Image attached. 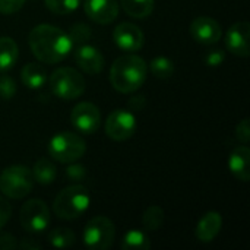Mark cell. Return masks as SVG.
Wrapping results in <instances>:
<instances>
[{"label":"cell","instance_id":"obj_1","mask_svg":"<svg viewBox=\"0 0 250 250\" xmlns=\"http://www.w3.org/2000/svg\"><path fill=\"white\" fill-rule=\"evenodd\" d=\"M28 42L32 54L40 62L48 64L60 63L73 48V42L67 32L50 23H40L34 26L29 32Z\"/></svg>","mask_w":250,"mask_h":250},{"label":"cell","instance_id":"obj_2","mask_svg":"<svg viewBox=\"0 0 250 250\" xmlns=\"http://www.w3.org/2000/svg\"><path fill=\"white\" fill-rule=\"evenodd\" d=\"M148 66L135 53H127L114 60L110 69V82L122 94L136 92L146 81Z\"/></svg>","mask_w":250,"mask_h":250},{"label":"cell","instance_id":"obj_3","mask_svg":"<svg viewBox=\"0 0 250 250\" xmlns=\"http://www.w3.org/2000/svg\"><path fill=\"white\" fill-rule=\"evenodd\" d=\"M91 204L89 192L85 186L72 185L60 190L53 202V212L60 220L72 221L82 217Z\"/></svg>","mask_w":250,"mask_h":250},{"label":"cell","instance_id":"obj_4","mask_svg":"<svg viewBox=\"0 0 250 250\" xmlns=\"http://www.w3.org/2000/svg\"><path fill=\"white\" fill-rule=\"evenodd\" d=\"M34 188V177L28 167L15 164L0 173V192L10 199L26 198Z\"/></svg>","mask_w":250,"mask_h":250},{"label":"cell","instance_id":"obj_5","mask_svg":"<svg viewBox=\"0 0 250 250\" xmlns=\"http://www.w3.org/2000/svg\"><path fill=\"white\" fill-rule=\"evenodd\" d=\"M51 92L64 101L79 98L86 88L85 78L75 70L73 67H59L56 69L48 79Z\"/></svg>","mask_w":250,"mask_h":250},{"label":"cell","instance_id":"obj_6","mask_svg":"<svg viewBox=\"0 0 250 250\" xmlns=\"http://www.w3.org/2000/svg\"><path fill=\"white\" fill-rule=\"evenodd\" d=\"M86 151L85 141L73 132H59L48 142V154L62 164H70L83 157Z\"/></svg>","mask_w":250,"mask_h":250},{"label":"cell","instance_id":"obj_7","mask_svg":"<svg viewBox=\"0 0 250 250\" xmlns=\"http://www.w3.org/2000/svg\"><path fill=\"white\" fill-rule=\"evenodd\" d=\"M116 237L114 223L103 215L91 218L83 229V245L91 250H105L111 248Z\"/></svg>","mask_w":250,"mask_h":250},{"label":"cell","instance_id":"obj_8","mask_svg":"<svg viewBox=\"0 0 250 250\" xmlns=\"http://www.w3.org/2000/svg\"><path fill=\"white\" fill-rule=\"evenodd\" d=\"M19 220L23 230L29 233H42L50 226L51 214L44 201L29 199L22 205Z\"/></svg>","mask_w":250,"mask_h":250},{"label":"cell","instance_id":"obj_9","mask_svg":"<svg viewBox=\"0 0 250 250\" xmlns=\"http://www.w3.org/2000/svg\"><path fill=\"white\" fill-rule=\"evenodd\" d=\"M104 129L110 139L116 142L127 141L136 132V117L130 110L117 108L108 114Z\"/></svg>","mask_w":250,"mask_h":250},{"label":"cell","instance_id":"obj_10","mask_svg":"<svg viewBox=\"0 0 250 250\" xmlns=\"http://www.w3.org/2000/svg\"><path fill=\"white\" fill-rule=\"evenodd\" d=\"M70 123L78 133L94 135L101 125L100 108L88 101L76 104L70 113Z\"/></svg>","mask_w":250,"mask_h":250},{"label":"cell","instance_id":"obj_11","mask_svg":"<svg viewBox=\"0 0 250 250\" xmlns=\"http://www.w3.org/2000/svg\"><path fill=\"white\" fill-rule=\"evenodd\" d=\"M190 34L196 42L202 45H212L221 40L223 28L220 22L211 16H198L190 23Z\"/></svg>","mask_w":250,"mask_h":250},{"label":"cell","instance_id":"obj_12","mask_svg":"<svg viewBox=\"0 0 250 250\" xmlns=\"http://www.w3.org/2000/svg\"><path fill=\"white\" fill-rule=\"evenodd\" d=\"M113 40L116 45L126 53H136L144 47V32L139 26L130 22L119 23L113 31Z\"/></svg>","mask_w":250,"mask_h":250},{"label":"cell","instance_id":"obj_13","mask_svg":"<svg viewBox=\"0 0 250 250\" xmlns=\"http://www.w3.org/2000/svg\"><path fill=\"white\" fill-rule=\"evenodd\" d=\"M83 9L86 16L100 25H108L119 16L120 4L117 0H85Z\"/></svg>","mask_w":250,"mask_h":250},{"label":"cell","instance_id":"obj_14","mask_svg":"<svg viewBox=\"0 0 250 250\" xmlns=\"http://www.w3.org/2000/svg\"><path fill=\"white\" fill-rule=\"evenodd\" d=\"M249 23L236 22L233 23L226 34V47L227 50L239 57L249 56Z\"/></svg>","mask_w":250,"mask_h":250},{"label":"cell","instance_id":"obj_15","mask_svg":"<svg viewBox=\"0 0 250 250\" xmlns=\"http://www.w3.org/2000/svg\"><path fill=\"white\" fill-rule=\"evenodd\" d=\"M75 62L78 67L88 75L100 73L105 63L101 51L91 44H82L75 50Z\"/></svg>","mask_w":250,"mask_h":250},{"label":"cell","instance_id":"obj_16","mask_svg":"<svg viewBox=\"0 0 250 250\" xmlns=\"http://www.w3.org/2000/svg\"><path fill=\"white\" fill-rule=\"evenodd\" d=\"M221 227H223L221 214L217 211H209L199 220L195 230V236L201 243H211L221 231Z\"/></svg>","mask_w":250,"mask_h":250},{"label":"cell","instance_id":"obj_17","mask_svg":"<svg viewBox=\"0 0 250 250\" xmlns=\"http://www.w3.org/2000/svg\"><path fill=\"white\" fill-rule=\"evenodd\" d=\"M229 168L231 174L243 182L248 183L250 179V149L246 145L237 146L231 151L229 157Z\"/></svg>","mask_w":250,"mask_h":250},{"label":"cell","instance_id":"obj_18","mask_svg":"<svg viewBox=\"0 0 250 250\" xmlns=\"http://www.w3.org/2000/svg\"><path fill=\"white\" fill-rule=\"evenodd\" d=\"M21 81L29 89H41L47 82V72L38 63H26L21 70Z\"/></svg>","mask_w":250,"mask_h":250},{"label":"cell","instance_id":"obj_19","mask_svg":"<svg viewBox=\"0 0 250 250\" xmlns=\"http://www.w3.org/2000/svg\"><path fill=\"white\" fill-rule=\"evenodd\" d=\"M19 57V48L13 38L0 37V73L10 70Z\"/></svg>","mask_w":250,"mask_h":250},{"label":"cell","instance_id":"obj_20","mask_svg":"<svg viewBox=\"0 0 250 250\" xmlns=\"http://www.w3.org/2000/svg\"><path fill=\"white\" fill-rule=\"evenodd\" d=\"M31 173H32L34 182H37L40 185H44V186L51 185L56 180V177H57V168H56V166L48 158L38 160L34 164Z\"/></svg>","mask_w":250,"mask_h":250},{"label":"cell","instance_id":"obj_21","mask_svg":"<svg viewBox=\"0 0 250 250\" xmlns=\"http://www.w3.org/2000/svg\"><path fill=\"white\" fill-rule=\"evenodd\" d=\"M119 4L129 16L135 19H145L152 13L155 1L154 0H120Z\"/></svg>","mask_w":250,"mask_h":250},{"label":"cell","instance_id":"obj_22","mask_svg":"<svg viewBox=\"0 0 250 250\" xmlns=\"http://www.w3.org/2000/svg\"><path fill=\"white\" fill-rule=\"evenodd\" d=\"M122 250H149L151 249V240L146 236V233L141 230H129L122 243H120Z\"/></svg>","mask_w":250,"mask_h":250},{"label":"cell","instance_id":"obj_23","mask_svg":"<svg viewBox=\"0 0 250 250\" xmlns=\"http://www.w3.org/2000/svg\"><path fill=\"white\" fill-rule=\"evenodd\" d=\"M149 69H151V73L158 79H168L174 75V63L171 59L166 56L154 57L149 62Z\"/></svg>","mask_w":250,"mask_h":250},{"label":"cell","instance_id":"obj_24","mask_svg":"<svg viewBox=\"0 0 250 250\" xmlns=\"http://www.w3.org/2000/svg\"><path fill=\"white\" fill-rule=\"evenodd\" d=\"M75 242H76L75 233L66 227H57V229L51 230V233L48 234V243L57 249L70 248Z\"/></svg>","mask_w":250,"mask_h":250},{"label":"cell","instance_id":"obj_25","mask_svg":"<svg viewBox=\"0 0 250 250\" xmlns=\"http://www.w3.org/2000/svg\"><path fill=\"white\" fill-rule=\"evenodd\" d=\"M164 223V211L158 205H151L142 215V226L146 231H155L161 229Z\"/></svg>","mask_w":250,"mask_h":250},{"label":"cell","instance_id":"obj_26","mask_svg":"<svg viewBox=\"0 0 250 250\" xmlns=\"http://www.w3.org/2000/svg\"><path fill=\"white\" fill-rule=\"evenodd\" d=\"M45 7L56 15H69L75 12L82 0H44Z\"/></svg>","mask_w":250,"mask_h":250},{"label":"cell","instance_id":"obj_27","mask_svg":"<svg viewBox=\"0 0 250 250\" xmlns=\"http://www.w3.org/2000/svg\"><path fill=\"white\" fill-rule=\"evenodd\" d=\"M69 38L72 40L73 45L78 44V45H82V44H86V41L91 38V28L86 25V23H75L72 25L70 31L67 32Z\"/></svg>","mask_w":250,"mask_h":250},{"label":"cell","instance_id":"obj_28","mask_svg":"<svg viewBox=\"0 0 250 250\" xmlns=\"http://www.w3.org/2000/svg\"><path fill=\"white\" fill-rule=\"evenodd\" d=\"M15 94H16V83H15L13 78L1 73L0 75V98L10 100Z\"/></svg>","mask_w":250,"mask_h":250},{"label":"cell","instance_id":"obj_29","mask_svg":"<svg viewBox=\"0 0 250 250\" xmlns=\"http://www.w3.org/2000/svg\"><path fill=\"white\" fill-rule=\"evenodd\" d=\"M86 174H88L86 168L83 166H81V164H76V161L70 163L69 167L66 168V176L72 182H82L86 177Z\"/></svg>","mask_w":250,"mask_h":250},{"label":"cell","instance_id":"obj_30","mask_svg":"<svg viewBox=\"0 0 250 250\" xmlns=\"http://www.w3.org/2000/svg\"><path fill=\"white\" fill-rule=\"evenodd\" d=\"M226 60V51L221 48H215V50H209L205 56V63L209 67H218L224 63Z\"/></svg>","mask_w":250,"mask_h":250},{"label":"cell","instance_id":"obj_31","mask_svg":"<svg viewBox=\"0 0 250 250\" xmlns=\"http://www.w3.org/2000/svg\"><path fill=\"white\" fill-rule=\"evenodd\" d=\"M236 138L243 144L248 145L250 141V120L249 119H243L239 122V125L236 126Z\"/></svg>","mask_w":250,"mask_h":250},{"label":"cell","instance_id":"obj_32","mask_svg":"<svg viewBox=\"0 0 250 250\" xmlns=\"http://www.w3.org/2000/svg\"><path fill=\"white\" fill-rule=\"evenodd\" d=\"M26 0H0V13L12 15L23 7Z\"/></svg>","mask_w":250,"mask_h":250},{"label":"cell","instance_id":"obj_33","mask_svg":"<svg viewBox=\"0 0 250 250\" xmlns=\"http://www.w3.org/2000/svg\"><path fill=\"white\" fill-rule=\"evenodd\" d=\"M10 215H12V208H10V204L0 196V230L7 224V221L10 220Z\"/></svg>","mask_w":250,"mask_h":250},{"label":"cell","instance_id":"obj_34","mask_svg":"<svg viewBox=\"0 0 250 250\" xmlns=\"http://www.w3.org/2000/svg\"><path fill=\"white\" fill-rule=\"evenodd\" d=\"M16 248H18V242L12 234L4 233L0 236V250H12Z\"/></svg>","mask_w":250,"mask_h":250},{"label":"cell","instance_id":"obj_35","mask_svg":"<svg viewBox=\"0 0 250 250\" xmlns=\"http://www.w3.org/2000/svg\"><path fill=\"white\" fill-rule=\"evenodd\" d=\"M18 248H21V249H25V250H38V249H41V245H40L38 242H35L34 239H28V237H25V239H22V240L18 243Z\"/></svg>","mask_w":250,"mask_h":250},{"label":"cell","instance_id":"obj_36","mask_svg":"<svg viewBox=\"0 0 250 250\" xmlns=\"http://www.w3.org/2000/svg\"><path fill=\"white\" fill-rule=\"evenodd\" d=\"M145 104H146V101H145V97H142V95H138V97H133L130 101H129V107H130V110H142L144 107H145Z\"/></svg>","mask_w":250,"mask_h":250}]
</instances>
